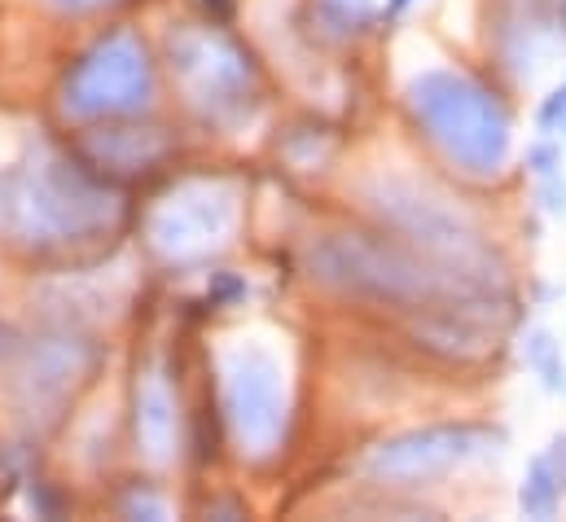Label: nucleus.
<instances>
[{
  "label": "nucleus",
  "mask_w": 566,
  "mask_h": 522,
  "mask_svg": "<svg viewBox=\"0 0 566 522\" xmlns=\"http://www.w3.org/2000/svg\"><path fill=\"white\" fill-rule=\"evenodd\" d=\"M413 111L422 119L430 136L474 176H488L505 163V145H510V119L505 111L492 102V93H483L479 84L434 71L413 84Z\"/></svg>",
  "instance_id": "f257e3e1"
},
{
  "label": "nucleus",
  "mask_w": 566,
  "mask_h": 522,
  "mask_svg": "<svg viewBox=\"0 0 566 522\" xmlns=\"http://www.w3.org/2000/svg\"><path fill=\"white\" fill-rule=\"evenodd\" d=\"M465 439H470V430H430V435L400 439V443H391L374 457V470L378 474H426L430 466L461 461L470 452Z\"/></svg>",
  "instance_id": "f03ea898"
},
{
  "label": "nucleus",
  "mask_w": 566,
  "mask_h": 522,
  "mask_svg": "<svg viewBox=\"0 0 566 522\" xmlns=\"http://www.w3.org/2000/svg\"><path fill=\"white\" fill-rule=\"evenodd\" d=\"M233 408H238V421H242V435L269 443L277 435V383H273V369L264 361V369H242L238 383H233Z\"/></svg>",
  "instance_id": "7ed1b4c3"
},
{
  "label": "nucleus",
  "mask_w": 566,
  "mask_h": 522,
  "mask_svg": "<svg viewBox=\"0 0 566 522\" xmlns=\"http://www.w3.org/2000/svg\"><path fill=\"white\" fill-rule=\"evenodd\" d=\"M558 488H563V483L549 479V461H536V466H532V483L523 488V510H527V514H541V519L554 514Z\"/></svg>",
  "instance_id": "20e7f679"
},
{
  "label": "nucleus",
  "mask_w": 566,
  "mask_h": 522,
  "mask_svg": "<svg viewBox=\"0 0 566 522\" xmlns=\"http://www.w3.org/2000/svg\"><path fill=\"white\" fill-rule=\"evenodd\" d=\"M532 365L545 374V383L549 387H563V369H558V352H554V343L545 338V334H536L532 338Z\"/></svg>",
  "instance_id": "39448f33"
},
{
  "label": "nucleus",
  "mask_w": 566,
  "mask_h": 522,
  "mask_svg": "<svg viewBox=\"0 0 566 522\" xmlns=\"http://www.w3.org/2000/svg\"><path fill=\"white\" fill-rule=\"evenodd\" d=\"M541 128H545V132H566V88H563V93H554V97L545 102V111H541Z\"/></svg>",
  "instance_id": "423d86ee"
},
{
  "label": "nucleus",
  "mask_w": 566,
  "mask_h": 522,
  "mask_svg": "<svg viewBox=\"0 0 566 522\" xmlns=\"http://www.w3.org/2000/svg\"><path fill=\"white\" fill-rule=\"evenodd\" d=\"M532 163H536V171H541V176H549V171H554V163H558V154H554L549 145H541V149H532Z\"/></svg>",
  "instance_id": "0eeeda50"
},
{
  "label": "nucleus",
  "mask_w": 566,
  "mask_h": 522,
  "mask_svg": "<svg viewBox=\"0 0 566 522\" xmlns=\"http://www.w3.org/2000/svg\"><path fill=\"white\" fill-rule=\"evenodd\" d=\"M554 461H558V483H566V439H558V452H554Z\"/></svg>",
  "instance_id": "6e6552de"
},
{
  "label": "nucleus",
  "mask_w": 566,
  "mask_h": 522,
  "mask_svg": "<svg viewBox=\"0 0 566 522\" xmlns=\"http://www.w3.org/2000/svg\"><path fill=\"white\" fill-rule=\"evenodd\" d=\"M558 13H563V22H566V0H563V4H558Z\"/></svg>",
  "instance_id": "1a4fd4ad"
}]
</instances>
